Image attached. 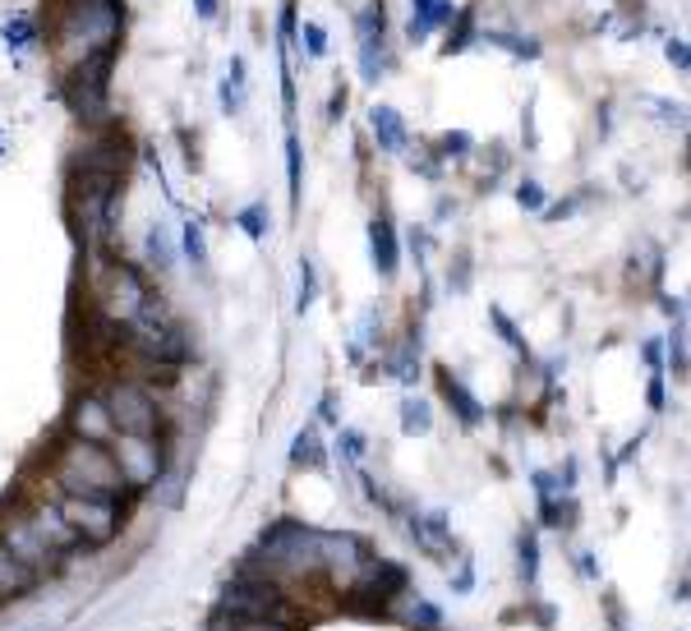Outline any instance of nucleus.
Instances as JSON below:
<instances>
[{
	"instance_id": "obj_1",
	"label": "nucleus",
	"mask_w": 691,
	"mask_h": 631,
	"mask_svg": "<svg viewBox=\"0 0 691 631\" xmlns=\"http://www.w3.org/2000/svg\"><path fill=\"white\" fill-rule=\"evenodd\" d=\"M51 484H56V493H74V498H106V503H120L129 493L106 447L83 443V438H65L60 443L56 466H51Z\"/></svg>"
},
{
	"instance_id": "obj_2",
	"label": "nucleus",
	"mask_w": 691,
	"mask_h": 631,
	"mask_svg": "<svg viewBox=\"0 0 691 631\" xmlns=\"http://www.w3.org/2000/svg\"><path fill=\"white\" fill-rule=\"evenodd\" d=\"M116 37H120L116 0H79L60 24V70H79V65L116 51Z\"/></svg>"
},
{
	"instance_id": "obj_3",
	"label": "nucleus",
	"mask_w": 691,
	"mask_h": 631,
	"mask_svg": "<svg viewBox=\"0 0 691 631\" xmlns=\"http://www.w3.org/2000/svg\"><path fill=\"white\" fill-rule=\"evenodd\" d=\"M125 332H129V346L139 351L143 359H152V365H162V369L185 365V359L194 355L189 351V332L175 323V313L166 309L162 296H148V305L139 309V319H134Z\"/></svg>"
},
{
	"instance_id": "obj_4",
	"label": "nucleus",
	"mask_w": 691,
	"mask_h": 631,
	"mask_svg": "<svg viewBox=\"0 0 691 631\" xmlns=\"http://www.w3.org/2000/svg\"><path fill=\"white\" fill-rule=\"evenodd\" d=\"M106 411H111V424H116V434H134V438H158L162 434V405L152 397L143 382H111L102 392Z\"/></svg>"
},
{
	"instance_id": "obj_5",
	"label": "nucleus",
	"mask_w": 691,
	"mask_h": 631,
	"mask_svg": "<svg viewBox=\"0 0 691 631\" xmlns=\"http://www.w3.org/2000/svg\"><path fill=\"white\" fill-rule=\"evenodd\" d=\"M111 461H116L125 489H152L162 475H166V447L162 438H134V434H116L111 438Z\"/></svg>"
},
{
	"instance_id": "obj_6",
	"label": "nucleus",
	"mask_w": 691,
	"mask_h": 631,
	"mask_svg": "<svg viewBox=\"0 0 691 631\" xmlns=\"http://www.w3.org/2000/svg\"><path fill=\"white\" fill-rule=\"evenodd\" d=\"M346 595H350L355 608H365V613H388L392 599L411 595V572L401 567V562H392V558H369L365 572L350 581Z\"/></svg>"
},
{
	"instance_id": "obj_7",
	"label": "nucleus",
	"mask_w": 691,
	"mask_h": 631,
	"mask_svg": "<svg viewBox=\"0 0 691 631\" xmlns=\"http://www.w3.org/2000/svg\"><path fill=\"white\" fill-rule=\"evenodd\" d=\"M56 507L60 516L79 530V539L88 549H102L120 535V503H106V498H74V493H56Z\"/></svg>"
},
{
	"instance_id": "obj_8",
	"label": "nucleus",
	"mask_w": 691,
	"mask_h": 631,
	"mask_svg": "<svg viewBox=\"0 0 691 631\" xmlns=\"http://www.w3.org/2000/svg\"><path fill=\"white\" fill-rule=\"evenodd\" d=\"M0 549H10V558H19L33 576L47 581L60 567V553L33 530V521L24 516V507H14L10 516H0Z\"/></svg>"
},
{
	"instance_id": "obj_9",
	"label": "nucleus",
	"mask_w": 691,
	"mask_h": 631,
	"mask_svg": "<svg viewBox=\"0 0 691 631\" xmlns=\"http://www.w3.org/2000/svg\"><path fill=\"white\" fill-rule=\"evenodd\" d=\"M148 296L152 290L143 286V277L134 273L129 263H111L106 267V277H102V286H97V300H102V313L116 328H129L134 319H139V309L148 305Z\"/></svg>"
},
{
	"instance_id": "obj_10",
	"label": "nucleus",
	"mask_w": 691,
	"mask_h": 631,
	"mask_svg": "<svg viewBox=\"0 0 691 631\" xmlns=\"http://www.w3.org/2000/svg\"><path fill=\"white\" fill-rule=\"evenodd\" d=\"M355 37H360V79L378 83L388 74V14H383V0H373L355 14Z\"/></svg>"
},
{
	"instance_id": "obj_11",
	"label": "nucleus",
	"mask_w": 691,
	"mask_h": 631,
	"mask_svg": "<svg viewBox=\"0 0 691 631\" xmlns=\"http://www.w3.org/2000/svg\"><path fill=\"white\" fill-rule=\"evenodd\" d=\"M369 544L360 535H350V530H323V576L332 585H342V590H350V581L365 572V562H369Z\"/></svg>"
},
{
	"instance_id": "obj_12",
	"label": "nucleus",
	"mask_w": 691,
	"mask_h": 631,
	"mask_svg": "<svg viewBox=\"0 0 691 631\" xmlns=\"http://www.w3.org/2000/svg\"><path fill=\"white\" fill-rule=\"evenodd\" d=\"M24 516H28V521H33V530L42 535V539H47V544L65 558V553H74V549H88L83 544V539H79V530L70 526V521H65V516H60V507H56V498H47V503H24Z\"/></svg>"
},
{
	"instance_id": "obj_13",
	"label": "nucleus",
	"mask_w": 691,
	"mask_h": 631,
	"mask_svg": "<svg viewBox=\"0 0 691 631\" xmlns=\"http://www.w3.org/2000/svg\"><path fill=\"white\" fill-rule=\"evenodd\" d=\"M70 438L111 447V438H116V424H111V411H106L102 392H88V397L74 401V411H70Z\"/></svg>"
},
{
	"instance_id": "obj_14",
	"label": "nucleus",
	"mask_w": 691,
	"mask_h": 631,
	"mask_svg": "<svg viewBox=\"0 0 691 631\" xmlns=\"http://www.w3.org/2000/svg\"><path fill=\"white\" fill-rule=\"evenodd\" d=\"M406 530H411V539L429 558L448 562V553H452V521H448V512H411L406 516Z\"/></svg>"
},
{
	"instance_id": "obj_15",
	"label": "nucleus",
	"mask_w": 691,
	"mask_h": 631,
	"mask_svg": "<svg viewBox=\"0 0 691 631\" xmlns=\"http://www.w3.org/2000/svg\"><path fill=\"white\" fill-rule=\"evenodd\" d=\"M369 259H373V273L392 282L396 267H401V244H396V227L388 217H373L369 221Z\"/></svg>"
},
{
	"instance_id": "obj_16",
	"label": "nucleus",
	"mask_w": 691,
	"mask_h": 631,
	"mask_svg": "<svg viewBox=\"0 0 691 631\" xmlns=\"http://www.w3.org/2000/svg\"><path fill=\"white\" fill-rule=\"evenodd\" d=\"M369 134H373V144L383 148V152H406V144H411L401 111H396V106H383V102L369 106Z\"/></svg>"
},
{
	"instance_id": "obj_17",
	"label": "nucleus",
	"mask_w": 691,
	"mask_h": 631,
	"mask_svg": "<svg viewBox=\"0 0 691 631\" xmlns=\"http://www.w3.org/2000/svg\"><path fill=\"white\" fill-rule=\"evenodd\" d=\"M457 19V5L452 0H411V24H406V37L411 42H425L434 28L452 24Z\"/></svg>"
},
{
	"instance_id": "obj_18",
	"label": "nucleus",
	"mask_w": 691,
	"mask_h": 631,
	"mask_svg": "<svg viewBox=\"0 0 691 631\" xmlns=\"http://www.w3.org/2000/svg\"><path fill=\"white\" fill-rule=\"evenodd\" d=\"M438 382H442V397L452 401V411H457V420L465 424V429H475V424H484V405H480V397L465 388V382L452 374V369H438Z\"/></svg>"
},
{
	"instance_id": "obj_19",
	"label": "nucleus",
	"mask_w": 691,
	"mask_h": 631,
	"mask_svg": "<svg viewBox=\"0 0 691 631\" xmlns=\"http://www.w3.org/2000/svg\"><path fill=\"white\" fill-rule=\"evenodd\" d=\"M37 585H42V576H33L19 558H10V549H0V604L24 599L28 590H37Z\"/></svg>"
},
{
	"instance_id": "obj_20",
	"label": "nucleus",
	"mask_w": 691,
	"mask_h": 631,
	"mask_svg": "<svg viewBox=\"0 0 691 631\" xmlns=\"http://www.w3.org/2000/svg\"><path fill=\"white\" fill-rule=\"evenodd\" d=\"M0 37H5V51L10 56H24L37 47V19L28 10H10L0 19Z\"/></svg>"
},
{
	"instance_id": "obj_21",
	"label": "nucleus",
	"mask_w": 691,
	"mask_h": 631,
	"mask_svg": "<svg viewBox=\"0 0 691 631\" xmlns=\"http://www.w3.org/2000/svg\"><path fill=\"white\" fill-rule=\"evenodd\" d=\"M291 466H309V470H323V466H327L323 438H319V429H314V424H309V429H300V434H296V443H291Z\"/></svg>"
},
{
	"instance_id": "obj_22",
	"label": "nucleus",
	"mask_w": 691,
	"mask_h": 631,
	"mask_svg": "<svg viewBox=\"0 0 691 631\" xmlns=\"http://www.w3.org/2000/svg\"><path fill=\"white\" fill-rule=\"evenodd\" d=\"M221 111L227 116H240L244 111V56H231L227 79H221Z\"/></svg>"
},
{
	"instance_id": "obj_23",
	"label": "nucleus",
	"mask_w": 691,
	"mask_h": 631,
	"mask_svg": "<svg viewBox=\"0 0 691 631\" xmlns=\"http://www.w3.org/2000/svg\"><path fill=\"white\" fill-rule=\"evenodd\" d=\"M181 250L194 263V273H208V236H204V221L198 217H189L181 227Z\"/></svg>"
},
{
	"instance_id": "obj_24",
	"label": "nucleus",
	"mask_w": 691,
	"mask_h": 631,
	"mask_svg": "<svg viewBox=\"0 0 691 631\" xmlns=\"http://www.w3.org/2000/svg\"><path fill=\"white\" fill-rule=\"evenodd\" d=\"M235 227L250 240H267V231H273V213H267L263 198H254V203H244V208L235 213Z\"/></svg>"
},
{
	"instance_id": "obj_25",
	"label": "nucleus",
	"mask_w": 691,
	"mask_h": 631,
	"mask_svg": "<svg viewBox=\"0 0 691 631\" xmlns=\"http://www.w3.org/2000/svg\"><path fill=\"white\" fill-rule=\"evenodd\" d=\"M143 250H148V259H152V267H166L175 263V240H171V231L162 227V221H152L148 227V240H143Z\"/></svg>"
},
{
	"instance_id": "obj_26",
	"label": "nucleus",
	"mask_w": 691,
	"mask_h": 631,
	"mask_svg": "<svg viewBox=\"0 0 691 631\" xmlns=\"http://www.w3.org/2000/svg\"><path fill=\"white\" fill-rule=\"evenodd\" d=\"M434 429V411H429V401H419V397H406L401 401V434H429Z\"/></svg>"
},
{
	"instance_id": "obj_27",
	"label": "nucleus",
	"mask_w": 691,
	"mask_h": 631,
	"mask_svg": "<svg viewBox=\"0 0 691 631\" xmlns=\"http://www.w3.org/2000/svg\"><path fill=\"white\" fill-rule=\"evenodd\" d=\"M300 157H304V148H300V134L296 129H286V185H291V208H300Z\"/></svg>"
},
{
	"instance_id": "obj_28",
	"label": "nucleus",
	"mask_w": 691,
	"mask_h": 631,
	"mask_svg": "<svg viewBox=\"0 0 691 631\" xmlns=\"http://www.w3.org/2000/svg\"><path fill=\"white\" fill-rule=\"evenodd\" d=\"M517 553H521V562H517V567H521V581L534 585V581H540V535H534V530H521Z\"/></svg>"
},
{
	"instance_id": "obj_29",
	"label": "nucleus",
	"mask_w": 691,
	"mask_h": 631,
	"mask_svg": "<svg viewBox=\"0 0 691 631\" xmlns=\"http://www.w3.org/2000/svg\"><path fill=\"white\" fill-rule=\"evenodd\" d=\"M484 42H494V47H503L507 56H517V60H534V56H540V42L521 37V33H488Z\"/></svg>"
},
{
	"instance_id": "obj_30",
	"label": "nucleus",
	"mask_w": 691,
	"mask_h": 631,
	"mask_svg": "<svg viewBox=\"0 0 691 631\" xmlns=\"http://www.w3.org/2000/svg\"><path fill=\"white\" fill-rule=\"evenodd\" d=\"M314 300H319V267L309 263V259H300V290H296V309H300V313H309V309H314Z\"/></svg>"
},
{
	"instance_id": "obj_31",
	"label": "nucleus",
	"mask_w": 691,
	"mask_h": 631,
	"mask_svg": "<svg viewBox=\"0 0 691 631\" xmlns=\"http://www.w3.org/2000/svg\"><path fill=\"white\" fill-rule=\"evenodd\" d=\"M337 452H342L346 466H360L365 461V434L360 429H342L337 434Z\"/></svg>"
},
{
	"instance_id": "obj_32",
	"label": "nucleus",
	"mask_w": 691,
	"mask_h": 631,
	"mask_svg": "<svg viewBox=\"0 0 691 631\" xmlns=\"http://www.w3.org/2000/svg\"><path fill=\"white\" fill-rule=\"evenodd\" d=\"M488 319H494V323H498V332H503V342H507L511 351H521V355H530V351H526V336H521V328H517V323H511V319H507V313H503L498 305H494V309H488Z\"/></svg>"
},
{
	"instance_id": "obj_33",
	"label": "nucleus",
	"mask_w": 691,
	"mask_h": 631,
	"mask_svg": "<svg viewBox=\"0 0 691 631\" xmlns=\"http://www.w3.org/2000/svg\"><path fill=\"white\" fill-rule=\"evenodd\" d=\"M300 42H304L309 60H323V56H327V33H323V24H314V19H309V24L300 28Z\"/></svg>"
},
{
	"instance_id": "obj_34",
	"label": "nucleus",
	"mask_w": 691,
	"mask_h": 631,
	"mask_svg": "<svg viewBox=\"0 0 691 631\" xmlns=\"http://www.w3.org/2000/svg\"><path fill=\"white\" fill-rule=\"evenodd\" d=\"M517 203H521L526 213H544V185H540V180H521V185H517Z\"/></svg>"
},
{
	"instance_id": "obj_35",
	"label": "nucleus",
	"mask_w": 691,
	"mask_h": 631,
	"mask_svg": "<svg viewBox=\"0 0 691 631\" xmlns=\"http://www.w3.org/2000/svg\"><path fill=\"white\" fill-rule=\"evenodd\" d=\"M231 631H300L291 622H263V618H227Z\"/></svg>"
},
{
	"instance_id": "obj_36",
	"label": "nucleus",
	"mask_w": 691,
	"mask_h": 631,
	"mask_svg": "<svg viewBox=\"0 0 691 631\" xmlns=\"http://www.w3.org/2000/svg\"><path fill=\"white\" fill-rule=\"evenodd\" d=\"M411 622H419V627H425V631H438V627H442V613H438V608H434V604H425V599H415V613H411Z\"/></svg>"
},
{
	"instance_id": "obj_37",
	"label": "nucleus",
	"mask_w": 691,
	"mask_h": 631,
	"mask_svg": "<svg viewBox=\"0 0 691 631\" xmlns=\"http://www.w3.org/2000/svg\"><path fill=\"white\" fill-rule=\"evenodd\" d=\"M668 365H673V374H687V346H682V328L668 336Z\"/></svg>"
},
{
	"instance_id": "obj_38",
	"label": "nucleus",
	"mask_w": 691,
	"mask_h": 631,
	"mask_svg": "<svg viewBox=\"0 0 691 631\" xmlns=\"http://www.w3.org/2000/svg\"><path fill=\"white\" fill-rule=\"evenodd\" d=\"M475 139L465 129H457V134H448V139H442V157H465V148H471Z\"/></svg>"
},
{
	"instance_id": "obj_39",
	"label": "nucleus",
	"mask_w": 691,
	"mask_h": 631,
	"mask_svg": "<svg viewBox=\"0 0 691 631\" xmlns=\"http://www.w3.org/2000/svg\"><path fill=\"white\" fill-rule=\"evenodd\" d=\"M664 56L673 60L678 70H687V65H691V56H687V42H682V37H673V42H668V47H664Z\"/></svg>"
},
{
	"instance_id": "obj_40",
	"label": "nucleus",
	"mask_w": 691,
	"mask_h": 631,
	"mask_svg": "<svg viewBox=\"0 0 691 631\" xmlns=\"http://www.w3.org/2000/svg\"><path fill=\"white\" fill-rule=\"evenodd\" d=\"M645 401H650V411H664V374L650 378V392H645Z\"/></svg>"
},
{
	"instance_id": "obj_41",
	"label": "nucleus",
	"mask_w": 691,
	"mask_h": 631,
	"mask_svg": "<svg viewBox=\"0 0 691 631\" xmlns=\"http://www.w3.org/2000/svg\"><path fill=\"white\" fill-rule=\"evenodd\" d=\"M452 585H457L461 595L471 590V585H475V567H471V562H461V572H457V581H452Z\"/></svg>"
},
{
	"instance_id": "obj_42",
	"label": "nucleus",
	"mask_w": 691,
	"mask_h": 631,
	"mask_svg": "<svg viewBox=\"0 0 691 631\" xmlns=\"http://www.w3.org/2000/svg\"><path fill=\"white\" fill-rule=\"evenodd\" d=\"M342 111H346V88H337V93H332V102H327V121H342Z\"/></svg>"
},
{
	"instance_id": "obj_43",
	"label": "nucleus",
	"mask_w": 691,
	"mask_h": 631,
	"mask_svg": "<svg viewBox=\"0 0 691 631\" xmlns=\"http://www.w3.org/2000/svg\"><path fill=\"white\" fill-rule=\"evenodd\" d=\"M645 365H650L655 374H664V369H659V342H645Z\"/></svg>"
},
{
	"instance_id": "obj_44",
	"label": "nucleus",
	"mask_w": 691,
	"mask_h": 631,
	"mask_svg": "<svg viewBox=\"0 0 691 631\" xmlns=\"http://www.w3.org/2000/svg\"><path fill=\"white\" fill-rule=\"evenodd\" d=\"M194 10H198V19H212L217 14V0H194Z\"/></svg>"
},
{
	"instance_id": "obj_45",
	"label": "nucleus",
	"mask_w": 691,
	"mask_h": 631,
	"mask_svg": "<svg viewBox=\"0 0 691 631\" xmlns=\"http://www.w3.org/2000/svg\"><path fill=\"white\" fill-rule=\"evenodd\" d=\"M208 631H231V622H227V613H221V608H217V613L208 618Z\"/></svg>"
},
{
	"instance_id": "obj_46",
	"label": "nucleus",
	"mask_w": 691,
	"mask_h": 631,
	"mask_svg": "<svg viewBox=\"0 0 691 631\" xmlns=\"http://www.w3.org/2000/svg\"><path fill=\"white\" fill-rule=\"evenodd\" d=\"M576 567H581V576L595 581V562H590V553H576Z\"/></svg>"
},
{
	"instance_id": "obj_47",
	"label": "nucleus",
	"mask_w": 691,
	"mask_h": 631,
	"mask_svg": "<svg viewBox=\"0 0 691 631\" xmlns=\"http://www.w3.org/2000/svg\"><path fill=\"white\" fill-rule=\"evenodd\" d=\"M0 148H5V139H0Z\"/></svg>"
}]
</instances>
